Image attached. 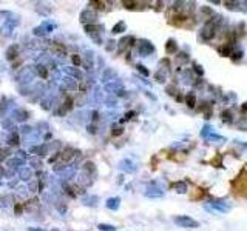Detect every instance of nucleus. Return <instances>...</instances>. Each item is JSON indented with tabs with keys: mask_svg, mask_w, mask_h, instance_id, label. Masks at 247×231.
I'll return each instance as SVG.
<instances>
[{
	"mask_svg": "<svg viewBox=\"0 0 247 231\" xmlns=\"http://www.w3.org/2000/svg\"><path fill=\"white\" fill-rule=\"evenodd\" d=\"M216 25H218L216 20H209V22H205V25L202 26V29H201L199 39L201 40H212V39L215 37L216 29H218Z\"/></svg>",
	"mask_w": 247,
	"mask_h": 231,
	"instance_id": "nucleus-1",
	"label": "nucleus"
},
{
	"mask_svg": "<svg viewBox=\"0 0 247 231\" xmlns=\"http://www.w3.org/2000/svg\"><path fill=\"white\" fill-rule=\"evenodd\" d=\"M204 208L209 209V211H212V213L224 214V213H227L229 209H230V205H229V203H225V202H222V200H215V202L205 203Z\"/></svg>",
	"mask_w": 247,
	"mask_h": 231,
	"instance_id": "nucleus-2",
	"label": "nucleus"
},
{
	"mask_svg": "<svg viewBox=\"0 0 247 231\" xmlns=\"http://www.w3.org/2000/svg\"><path fill=\"white\" fill-rule=\"evenodd\" d=\"M173 222L178 227H181V228H198L199 227V222L191 219V217H188V216H176L173 219Z\"/></svg>",
	"mask_w": 247,
	"mask_h": 231,
	"instance_id": "nucleus-3",
	"label": "nucleus"
},
{
	"mask_svg": "<svg viewBox=\"0 0 247 231\" xmlns=\"http://www.w3.org/2000/svg\"><path fill=\"white\" fill-rule=\"evenodd\" d=\"M155 51V46L148 42V40H142L141 45H139V52L142 56H148V54H152Z\"/></svg>",
	"mask_w": 247,
	"mask_h": 231,
	"instance_id": "nucleus-4",
	"label": "nucleus"
},
{
	"mask_svg": "<svg viewBox=\"0 0 247 231\" xmlns=\"http://www.w3.org/2000/svg\"><path fill=\"white\" fill-rule=\"evenodd\" d=\"M145 196L147 197H152V199H156V197H162L164 196V191L161 188H148L147 191H145Z\"/></svg>",
	"mask_w": 247,
	"mask_h": 231,
	"instance_id": "nucleus-5",
	"label": "nucleus"
},
{
	"mask_svg": "<svg viewBox=\"0 0 247 231\" xmlns=\"http://www.w3.org/2000/svg\"><path fill=\"white\" fill-rule=\"evenodd\" d=\"M171 188H175L176 189V193H179V194H185L187 193V183H185L184 180L181 182H175L173 185H171Z\"/></svg>",
	"mask_w": 247,
	"mask_h": 231,
	"instance_id": "nucleus-6",
	"label": "nucleus"
},
{
	"mask_svg": "<svg viewBox=\"0 0 247 231\" xmlns=\"http://www.w3.org/2000/svg\"><path fill=\"white\" fill-rule=\"evenodd\" d=\"M165 51H167L168 54H175V52L178 51V43L175 42L173 39L167 40V45H165Z\"/></svg>",
	"mask_w": 247,
	"mask_h": 231,
	"instance_id": "nucleus-7",
	"label": "nucleus"
},
{
	"mask_svg": "<svg viewBox=\"0 0 247 231\" xmlns=\"http://www.w3.org/2000/svg\"><path fill=\"white\" fill-rule=\"evenodd\" d=\"M119 203H121V199L119 197H111L107 200V207L110 209H118L119 208Z\"/></svg>",
	"mask_w": 247,
	"mask_h": 231,
	"instance_id": "nucleus-8",
	"label": "nucleus"
},
{
	"mask_svg": "<svg viewBox=\"0 0 247 231\" xmlns=\"http://www.w3.org/2000/svg\"><path fill=\"white\" fill-rule=\"evenodd\" d=\"M212 134H213V128H212L210 125H204L202 126V131H201V137L207 140Z\"/></svg>",
	"mask_w": 247,
	"mask_h": 231,
	"instance_id": "nucleus-9",
	"label": "nucleus"
},
{
	"mask_svg": "<svg viewBox=\"0 0 247 231\" xmlns=\"http://www.w3.org/2000/svg\"><path fill=\"white\" fill-rule=\"evenodd\" d=\"M209 142H215V143H224V142H227V139L224 137V136H219V134H212L210 137L207 139Z\"/></svg>",
	"mask_w": 247,
	"mask_h": 231,
	"instance_id": "nucleus-10",
	"label": "nucleus"
},
{
	"mask_svg": "<svg viewBox=\"0 0 247 231\" xmlns=\"http://www.w3.org/2000/svg\"><path fill=\"white\" fill-rule=\"evenodd\" d=\"M121 168H122V169H125V171H128V173L136 171V166H134L130 160H124L122 164H121Z\"/></svg>",
	"mask_w": 247,
	"mask_h": 231,
	"instance_id": "nucleus-11",
	"label": "nucleus"
},
{
	"mask_svg": "<svg viewBox=\"0 0 247 231\" xmlns=\"http://www.w3.org/2000/svg\"><path fill=\"white\" fill-rule=\"evenodd\" d=\"M185 103H187L188 108H193L195 103H196V97H195V94L193 93H188L187 94V97H185Z\"/></svg>",
	"mask_w": 247,
	"mask_h": 231,
	"instance_id": "nucleus-12",
	"label": "nucleus"
},
{
	"mask_svg": "<svg viewBox=\"0 0 247 231\" xmlns=\"http://www.w3.org/2000/svg\"><path fill=\"white\" fill-rule=\"evenodd\" d=\"M218 51L222 54V56H232V48H230V43H225L222 46H219Z\"/></svg>",
	"mask_w": 247,
	"mask_h": 231,
	"instance_id": "nucleus-13",
	"label": "nucleus"
},
{
	"mask_svg": "<svg viewBox=\"0 0 247 231\" xmlns=\"http://www.w3.org/2000/svg\"><path fill=\"white\" fill-rule=\"evenodd\" d=\"M221 117H222V120L225 122V123H229V122H232V113H230V110H225V111H222V113H221Z\"/></svg>",
	"mask_w": 247,
	"mask_h": 231,
	"instance_id": "nucleus-14",
	"label": "nucleus"
},
{
	"mask_svg": "<svg viewBox=\"0 0 247 231\" xmlns=\"http://www.w3.org/2000/svg\"><path fill=\"white\" fill-rule=\"evenodd\" d=\"M124 29H125V23H124V22H119V23L113 28V32H114V34H118V32H122Z\"/></svg>",
	"mask_w": 247,
	"mask_h": 231,
	"instance_id": "nucleus-15",
	"label": "nucleus"
},
{
	"mask_svg": "<svg viewBox=\"0 0 247 231\" xmlns=\"http://www.w3.org/2000/svg\"><path fill=\"white\" fill-rule=\"evenodd\" d=\"M244 56V52L241 51V50H238V51H235V52H232V59L233 60H238V59H241Z\"/></svg>",
	"mask_w": 247,
	"mask_h": 231,
	"instance_id": "nucleus-16",
	"label": "nucleus"
},
{
	"mask_svg": "<svg viewBox=\"0 0 247 231\" xmlns=\"http://www.w3.org/2000/svg\"><path fill=\"white\" fill-rule=\"evenodd\" d=\"M99 230H102V231H114V227L105 225V223H100V225H99Z\"/></svg>",
	"mask_w": 247,
	"mask_h": 231,
	"instance_id": "nucleus-17",
	"label": "nucleus"
},
{
	"mask_svg": "<svg viewBox=\"0 0 247 231\" xmlns=\"http://www.w3.org/2000/svg\"><path fill=\"white\" fill-rule=\"evenodd\" d=\"M136 68H138V71H139V72H142V74H144V76H145V77L148 76V70H147V68H145V66H142V65H138V66H136Z\"/></svg>",
	"mask_w": 247,
	"mask_h": 231,
	"instance_id": "nucleus-18",
	"label": "nucleus"
},
{
	"mask_svg": "<svg viewBox=\"0 0 247 231\" xmlns=\"http://www.w3.org/2000/svg\"><path fill=\"white\" fill-rule=\"evenodd\" d=\"M91 5H96V8H98V9H104V6H105L104 2H91Z\"/></svg>",
	"mask_w": 247,
	"mask_h": 231,
	"instance_id": "nucleus-19",
	"label": "nucleus"
},
{
	"mask_svg": "<svg viewBox=\"0 0 247 231\" xmlns=\"http://www.w3.org/2000/svg\"><path fill=\"white\" fill-rule=\"evenodd\" d=\"M195 71L198 72V76H202V74H204V71H202V68H201L199 65H196V63H195Z\"/></svg>",
	"mask_w": 247,
	"mask_h": 231,
	"instance_id": "nucleus-20",
	"label": "nucleus"
},
{
	"mask_svg": "<svg viewBox=\"0 0 247 231\" xmlns=\"http://www.w3.org/2000/svg\"><path fill=\"white\" fill-rule=\"evenodd\" d=\"M122 128H114V130H113V136H121L122 134Z\"/></svg>",
	"mask_w": 247,
	"mask_h": 231,
	"instance_id": "nucleus-21",
	"label": "nucleus"
},
{
	"mask_svg": "<svg viewBox=\"0 0 247 231\" xmlns=\"http://www.w3.org/2000/svg\"><path fill=\"white\" fill-rule=\"evenodd\" d=\"M73 62H74V65H79V63H80L79 56H74V57H73Z\"/></svg>",
	"mask_w": 247,
	"mask_h": 231,
	"instance_id": "nucleus-22",
	"label": "nucleus"
},
{
	"mask_svg": "<svg viewBox=\"0 0 247 231\" xmlns=\"http://www.w3.org/2000/svg\"><path fill=\"white\" fill-rule=\"evenodd\" d=\"M14 211H16L17 214H20V213H22V205H17V207L14 208Z\"/></svg>",
	"mask_w": 247,
	"mask_h": 231,
	"instance_id": "nucleus-23",
	"label": "nucleus"
},
{
	"mask_svg": "<svg viewBox=\"0 0 247 231\" xmlns=\"http://www.w3.org/2000/svg\"><path fill=\"white\" fill-rule=\"evenodd\" d=\"M241 111H243V113H247V102H246V103H243V106H241Z\"/></svg>",
	"mask_w": 247,
	"mask_h": 231,
	"instance_id": "nucleus-24",
	"label": "nucleus"
},
{
	"mask_svg": "<svg viewBox=\"0 0 247 231\" xmlns=\"http://www.w3.org/2000/svg\"><path fill=\"white\" fill-rule=\"evenodd\" d=\"M133 116H134V113H133V111H131V113H128V114L125 116V120H128V119H131V117H133Z\"/></svg>",
	"mask_w": 247,
	"mask_h": 231,
	"instance_id": "nucleus-25",
	"label": "nucleus"
}]
</instances>
